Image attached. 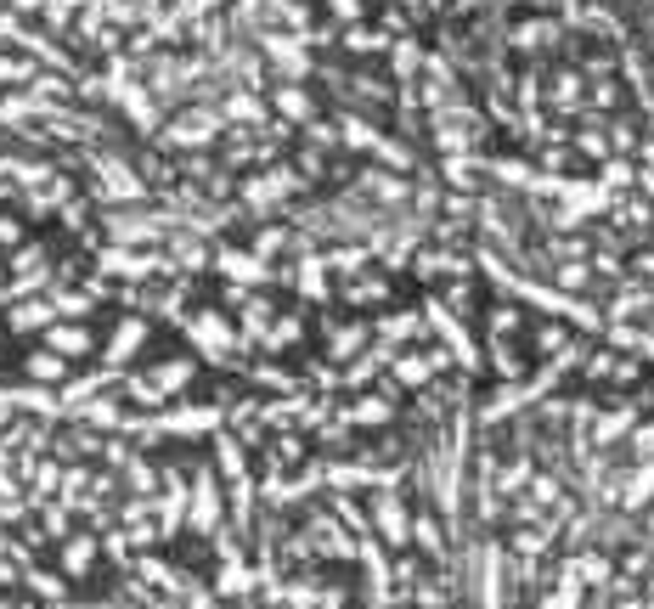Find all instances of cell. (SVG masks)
Masks as SVG:
<instances>
[{
	"instance_id": "cell-1",
	"label": "cell",
	"mask_w": 654,
	"mask_h": 609,
	"mask_svg": "<svg viewBox=\"0 0 654 609\" xmlns=\"http://www.w3.org/2000/svg\"><path fill=\"white\" fill-rule=\"evenodd\" d=\"M615 485H621V508H649L654 502V457H643L638 469L621 474Z\"/></svg>"
},
{
	"instance_id": "cell-2",
	"label": "cell",
	"mask_w": 654,
	"mask_h": 609,
	"mask_svg": "<svg viewBox=\"0 0 654 609\" xmlns=\"http://www.w3.org/2000/svg\"><path fill=\"white\" fill-rule=\"evenodd\" d=\"M209 136H215V113H203V108L181 113V119H175V130H170L175 147H203Z\"/></svg>"
},
{
	"instance_id": "cell-3",
	"label": "cell",
	"mask_w": 654,
	"mask_h": 609,
	"mask_svg": "<svg viewBox=\"0 0 654 609\" xmlns=\"http://www.w3.org/2000/svg\"><path fill=\"white\" fill-rule=\"evenodd\" d=\"M378 531H384V542H390V547L412 542V525H406L401 497H395V491H384V497H378Z\"/></svg>"
},
{
	"instance_id": "cell-4",
	"label": "cell",
	"mask_w": 654,
	"mask_h": 609,
	"mask_svg": "<svg viewBox=\"0 0 654 609\" xmlns=\"http://www.w3.org/2000/svg\"><path fill=\"white\" fill-rule=\"evenodd\" d=\"M141 344H147V322H136V316H130V322H119V333H113L108 361H130V356L141 350Z\"/></svg>"
},
{
	"instance_id": "cell-5",
	"label": "cell",
	"mask_w": 654,
	"mask_h": 609,
	"mask_svg": "<svg viewBox=\"0 0 654 609\" xmlns=\"http://www.w3.org/2000/svg\"><path fill=\"white\" fill-rule=\"evenodd\" d=\"M46 350H57V356H85V350H91V333L85 328H51Z\"/></svg>"
},
{
	"instance_id": "cell-6",
	"label": "cell",
	"mask_w": 654,
	"mask_h": 609,
	"mask_svg": "<svg viewBox=\"0 0 654 609\" xmlns=\"http://www.w3.org/2000/svg\"><path fill=\"white\" fill-rule=\"evenodd\" d=\"M215 480H209V474H203L198 480V502H192V525H198V531H215Z\"/></svg>"
},
{
	"instance_id": "cell-7",
	"label": "cell",
	"mask_w": 654,
	"mask_h": 609,
	"mask_svg": "<svg viewBox=\"0 0 654 609\" xmlns=\"http://www.w3.org/2000/svg\"><path fill=\"white\" fill-rule=\"evenodd\" d=\"M51 311H57V299H29V305H17L12 311V328L29 333V328H40V322H51Z\"/></svg>"
},
{
	"instance_id": "cell-8",
	"label": "cell",
	"mask_w": 654,
	"mask_h": 609,
	"mask_svg": "<svg viewBox=\"0 0 654 609\" xmlns=\"http://www.w3.org/2000/svg\"><path fill=\"white\" fill-rule=\"evenodd\" d=\"M91 559H96V536H74L68 553H63V570H68V576H79V570H91Z\"/></svg>"
},
{
	"instance_id": "cell-9",
	"label": "cell",
	"mask_w": 654,
	"mask_h": 609,
	"mask_svg": "<svg viewBox=\"0 0 654 609\" xmlns=\"http://www.w3.org/2000/svg\"><path fill=\"white\" fill-rule=\"evenodd\" d=\"M440 361H446V356H401V361H395V378H401V384H423L429 367H440Z\"/></svg>"
},
{
	"instance_id": "cell-10",
	"label": "cell",
	"mask_w": 654,
	"mask_h": 609,
	"mask_svg": "<svg viewBox=\"0 0 654 609\" xmlns=\"http://www.w3.org/2000/svg\"><path fill=\"white\" fill-rule=\"evenodd\" d=\"M187 378H192V361H164V367H158V378H153V390H158V395H164V390H181Z\"/></svg>"
},
{
	"instance_id": "cell-11",
	"label": "cell",
	"mask_w": 654,
	"mask_h": 609,
	"mask_svg": "<svg viewBox=\"0 0 654 609\" xmlns=\"http://www.w3.org/2000/svg\"><path fill=\"white\" fill-rule=\"evenodd\" d=\"M576 604H581V576H576V570H570V576L559 581V593L547 598L542 609H576Z\"/></svg>"
},
{
	"instance_id": "cell-12",
	"label": "cell",
	"mask_w": 654,
	"mask_h": 609,
	"mask_svg": "<svg viewBox=\"0 0 654 609\" xmlns=\"http://www.w3.org/2000/svg\"><path fill=\"white\" fill-rule=\"evenodd\" d=\"M277 113H288V119H305V113H311V102H305V91H299V85H288V91H277Z\"/></svg>"
},
{
	"instance_id": "cell-13",
	"label": "cell",
	"mask_w": 654,
	"mask_h": 609,
	"mask_svg": "<svg viewBox=\"0 0 654 609\" xmlns=\"http://www.w3.org/2000/svg\"><path fill=\"white\" fill-rule=\"evenodd\" d=\"M226 119H243V125H260V102H254V96H243V91H237L232 102H226Z\"/></svg>"
},
{
	"instance_id": "cell-14",
	"label": "cell",
	"mask_w": 654,
	"mask_h": 609,
	"mask_svg": "<svg viewBox=\"0 0 654 609\" xmlns=\"http://www.w3.org/2000/svg\"><path fill=\"white\" fill-rule=\"evenodd\" d=\"M632 418H638L632 406H621L615 418H604V429H598V446H609V440H615V435H626V429H632Z\"/></svg>"
},
{
	"instance_id": "cell-15",
	"label": "cell",
	"mask_w": 654,
	"mask_h": 609,
	"mask_svg": "<svg viewBox=\"0 0 654 609\" xmlns=\"http://www.w3.org/2000/svg\"><path fill=\"white\" fill-rule=\"evenodd\" d=\"M220 266L237 271V277H249V282H260V277H265V266H254V254H220Z\"/></svg>"
},
{
	"instance_id": "cell-16",
	"label": "cell",
	"mask_w": 654,
	"mask_h": 609,
	"mask_svg": "<svg viewBox=\"0 0 654 609\" xmlns=\"http://www.w3.org/2000/svg\"><path fill=\"white\" fill-rule=\"evenodd\" d=\"M29 373L57 384V378H63V356H29Z\"/></svg>"
},
{
	"instance_id": "cell-17",
	"label": "cell",
	"mask_w": 654,
	"mask_h": 609,
	"mask_svg": "<svg viewBox=\"0 0 654 609\" xmlns=\"http://www.w3.org/2000/svg\"><path fill=\"white\" fill-rule=\"evenodd\" d=\"M559 282H564V288H581V282H592V266H581V260H564V266H559Z\"/></svg>"
},
{
	"instance_id": "cell-18",
	"label": "cell",
	"mask_w": 654,
	"mask_h": 609,
	"mask_svg": "<svg viewBox=\"0 0 654 609\" xmlns=\"http://www.w3.org/2000/svg\"><path fill=\"white\" fill-rule=\"evenodd\" d=\"M299 282H305V294H327V277H322V260H311V266H305V277H299Z\"/></svg>"
},
{
	"instance_id": "cell-19",
	"label": "cell",
	"mask_w": 654,
	"mask_h": 609,
	"mask_svg": "<svg viewBox=\"0 0 654 609\" xmlns=\"http://www.w3.org/2000/svg\"><path fill=\"white\" fill-rule=\"evenodd\" d=\"M638 175H632V164H604V187H632Z\"/></svg>"
},
{
	"instance_id": "cell-20",
	"label": "cell",
	"mask_w": 654,
	"mask_h": 609,
	"mask_svg": "<svg viewBox=\"0 0 654 609\" xmlns=\"http://www.w3.org/2000/svg\"><path fill=\"white\" fill-rule=\"evenodd\" d=\"M361 339H367L361 328H344L339 339H333V356H356V344H361Z\"/></svg>"
},
{
	"instance_id": "cell-21",
	"label": "cell",
	"mask_w": 654,
	"mask_h": 609,
	"mask_svg": "<svg viewBox=\"0 0 654 609\" xmlns=\"http://www.w3.org/2000/svg\"><path fill=\"white\" fill-rule=\"evenodd\" d=\"M350 51H384V34H367V29H350Z\"/></svg>"
},
{
	"instance_id": "cell-22",
	"label": "cell",
	"mask_w": 654,
	"mask_h": 609,
	"mask_svg": "<svg viewBox=\"0 0 654 609\" xmlns=\"http://www.w3.org/2000/svg\"><path fill=\"white\" fill-rule=\"evenodd\" d=\"M581 147H587L592 158H604V130L592 125V130H581Z\"/></svg>"
},
{
	"instance_id": "cell-23",
	"label": "cell",
	"mask_w": 654,
	"mask_h": 609,
	"mask_svg": "<svg viewBox=\"0 0 654 609\" xmlns=\"http://www.w3.org/2000/svg\"><path fill=\"white\" fill-rule=\"evenodd\" d=\"M632 446H638V457H654V423H649V429H638V435H632Z\"/></svg>"
},
{
	"instance_id": "cell-24",
	"label": "cell",
	"mask_w": 654,
	"mask_h": 609,
	"mask_svg": "<svg viewBox=\"0 0 654 609\" xmlns=\"http://www.w3.org/2000/svg\"><path fill=\"white\" fill-rule=\"evenodd\" d=\"M592 96H598V108H615V102H621V91H615L609 79H604V85H598V91H592Z\"/></svg>"
},
{
	"instance_id": "cell-25",
	"label": "cell",
	"mask_w": 654,
	"mask_h": 609,
	"mask_svg": "<svg viewBox=\"0 0 654 609\" xmlns=\"http://www.w3.org/2000/svg\"><path fill=\"white\" fill-rule=\"evenodd\" d=\"M17 237H23V226H17V220H6V215H0V243H17Z\"/></svg>"
},
{
	"instance_id": "cell-26",
	"label": "cell",
	"mask_w": 654,
	"mask_h": 609,
	"mask_svg": "<svg viewBox=\"0 0 654 609\" xmlns=\"http://www.w3.org/2000/svg\"><path fill=\"white\" fill-rule=\"evenodd\" d=\"M327 6H333L339 17H361V0H327Z\"/></svg>"
},
{
	"instance_id": "cell-27",
	"label": "cell",
	"mask_w": 654,
	"mask_h": 609,
	"mask_svg": "<svg viewBox=\"0 0 654 609\" xmlns=\"http://www.w3.org/2000/svg\"><path fill=\"white\" fill-rule=\"evenodd\" d=\"M649 158H654V147H649Z\"/></svg>"
}]
</instances>
